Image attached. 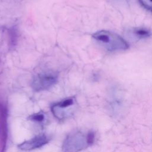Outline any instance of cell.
<instances>
[{"label": "cell", "mask_w": 152, "mask_h": 152, "mask_svg": "<svg viewBox=\"0 0 152 152\" xmlns=\"http://www.w3.org/2000/svg\"><path fill=\"white\" fill-rule=\"evenodd\" d=\"M95 134L93 131L86 133L75 131L69 133L65 138L62 150L63 152H79L89 146L95 141Z\"/></svg>", "instance_id": "cell-1"}, {"label": "cell", "mask_w": 152, "mask_h": 152, "mask_svg": "<svg viewBox=\"0 0 152 152\" xmlns=\"http://www.w3.org/2000/svg\"><path fill=\"white\" fill-rule=\"evenodd\" d=\"M93 37L110 52L125 50L129 48L127 42L119 34L108 30H99L92 34Z\"/></svg>", "instance_id": "cell-2"}, {"label": "cell", "mask_w": 152, "mask_h": 152, "mask_svg": "<svg viewBox=\"0 0 152 152\" xmlns=\"http://www.w3.org/2000/svg\"><path fill=\"white\" fill-rule=\"evenodd\" d=\"M76 101L69 97L54 103L51 106V111L55 118L59 120H65L70 118L75 112Z\"/></svg>", "instance_id": "cell-3"}, {"label": "cell", "mask_w": 152, "mask_h": 152, "mask_svg": "<svg viewBox=\"0 0 152 152\" xmlns=\"http://www.w3.org/2000/svg\"><path fill=\"white\" fill-rule=\"evenodd\" d=\"M57 76L52 73H44L36 76L31 84L36 91L46 90L52 87L57 81Z\"/></svg>", "instance_id": "cell-4"}, {"label": "cell", "mask_w": 152, "mask_h": 152, "mask_svg": "<svg viewBox=\"0 0 152 152\" xmlns=\"http://www.w3.org/2000/svg\"><path fill=\"white\" fill-rule=\"evenodd\" d=\"M50 140L49 137L42 134L36 135V137L25 141L18 145V147L23 151H31L43 147L48 144Z\"/></svg>", "instance_id": "cell-5"}, {"label": "cell", "mask_w": 152, "mask_h": 152, "mask_svg": "<svg viewBox=\"0 0 152 152\" xmlns=\"http://www.w3.org/2000/svg\"><path fill=\"white\" fill-rule=\"evenodd\" d=\"M129 36L135 40H143L148 39L152 36L151 31L146 27H139L132 28L128 31Z\"/></svg>", "instance_id": "cell-6"}, {"label": "cell", "mask_w": 152, "mask_h": 152, "mask_svg": "<svg viewBox=\"0 0 152 152\" xmlns=\"http://www.w3.org/2000/svg\"><path fill=\"white\" fill-rule=\"evenodd\" d=\"M46 114L43 111H40L36 113H33L30 115L28 117V119L39 124H43L46 121Z\"/></svg>", "instance_id": "cell-7"}, {"label": "cell", "mask_w": 152, "mask_h": 152, "mask_svg": "<svg viewBox=\"0 0 152 152\" xmlns=\"http://www.w3.org/2000/svg\"><path fill=\"white\" fill-rule=\"evenodd\" d=\"M141 5L147 10L152 12V0H138Z\"/></svg>", "instance_id": "cell-8"}]
</instances>
